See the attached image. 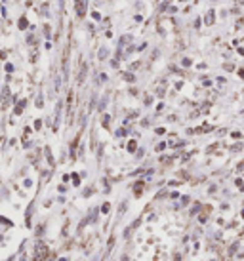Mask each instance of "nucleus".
Masks as SVG:
<instances>
[{"instance_id":"obj_1","label":"nucleus","mask_w":244,"mask_h":261,"mask_svg":"<svg viewBox=\"0 0 244 261\" xmlns=\"http://www.w3.org/2000/svg\"><path fill=\"white\" fill-rule=\"evenodd\" d=\"M46 255H48V246H44L42 242H38L36 248H34V261H44Z\"/></svg>"},{"instance_id":"obj_2","label":"nucleus","mask_w":244,"mask_h":261,"mask_svg":"<svg viewBox=\"0 0 244 261\" xmlns=\"http://www.w3.org/2000/svg\"><path fill=\"white\" fill-rule=\"evenodd\" d=\"M77 2V13H78V17H84V13H86V6H88V0H75Z\"/></svg>"},{"instance_id":"obj_3","label":"nucleus","mask_w":244,"mask_h":261,"mask_svg":"<svg viewBox=\"0 0 244 261\" xmlns=\"http://www.w3.org/2000/svg\"><path fill=\"white\" fill-rule=\"evenodd\" d=\"M86 73H88V67H86V65H82V69H80V75H78V82H80V84L84 82V78H86Z\"/></svg>"},{"instance_id":"obj_4","label":"nucleus","mask_w":244,"mask_h":261,"mask_svg":"<svg viewBox=\"0 0 244 261\" xmlns=\"http://www.w3.org/2000/svg\"><path fill=\"white\" fill-rule=\"evenodd\" d=\"M23 107H25V101H19V103H17V107H15V114H21Z\"/></svg>"},{"instance_id":"obj_5","label":"nucleus","mask_w":244,"mask_h":261,"mask_svg":"<svg viewBox=\"0 0 244 261\" xmlns=\"http://www.w3.org/2000/svg\"><path fill=\"white\" fill-rule=\"evenodd\" d=\"M134 191H135V195L139 196V195H141V191H143V183H137V185H135V189H134Z\"/></svg>"},{"instance_id":"obj_6","label":"nucleus","mask_w":244,"mask_h":261,"mask_svg":"<svg viewBox=\"0 0 244 261\" xmlns=\"http://www.w3.org/2000/svg\"><path fill=\"white\" fill-rule=\"evenodd\" d=\"M212 21H214V12H208V15H206V23H208V25H212Z\"/></svg>"},{"instance_id":"obj_7","label":"nucleus","mask_w":244,"mask_h":261,"mask_svg":"<svg viewBox=\"0 0 244 261\" xmlns=\"http://www.w3.org/2000/svg\"><path fill=\"white\" fill-rule=\"evenodd\" d=\"M25 27H27V19L21 17V19H19V29H25Z\"/></svg>"},{"instance_id":"obj_8","label":"nucleus","mask_w":244,"mask_h":261,"mask_svg":"<svg viewBox=\"0 0 244 261\" xmlns=\"http://www.w3.org/2000/svg\"><path fill=\"white\" fill-rule=\"evenodd\" d=\"M109 122H111V118H109V114H105V116H103V126L107 128V126H109Z\"/></svg>"},{"instance_id":"obj_9","label":"nucleus","mask_w":244,"mask_h":261,"mask_svg":"<svg viewBox=\"0 0 244 261\" xmlns=\"http://www.w3.org/2000/svg\"><path fill=\"white\" fill-rule=\"evenodd\" d=\"M124 78H126L128 82H134V75H132V73H126V75H124Z\"/></svg>"},{"instance_id":"obj_10","label":"nucleus","mask_w":244,"mask_h":261,"mask_svg":"<svg viewBox=\"0 0 244 261\" xmlns=\"http://www.w3.org/2000/svg\"><path fill=\"white\" fill-rule=\"evenodd\" d=\"M105 55H107V50H105V48H101V52H99V57H101V59H105Z\"/></svg>"},{"instance_id":"obj_11","label":"nucleus","mask_w":244,"mask_h":261,"mask_svg":"<svg viewBox=\"0 0 244 261\" xmlns=\"http://www.w3.org/2000/svg\"><path fill=\"white\" fill-rule=\"evenodd\" d=\"M128 149H130V151H135V141H132V143L128 145Z\"/></svg>"},{"instance_id":"obj_12","label":"nucleus","mask_w":244,"mask_h":261,"mask_svg":"<svg viewBox=\"0 0 244 261\" xmlns=\"http://www.w3.org/2000/svg\"><path fill=\"white\" fill-rule=\"evenodd\" d=\"M109 208H111L109 204H103V208H101V211H105V213H107V211H109Z\"/></svg>"},{"instance_id":"obj_13","label":"nucleus","mask_w":244,"mask_h":261,"mask_svg":"<svg viewBox=\"0 0 244 261\" xmlns=\"http://www.w3.org/2000/svg\"><path fill=\"white\" fill-rule=\"evenodd\" d=\"M72 181H75V185H78V183H80V179H78V175H72Z\"/></svg>"},{"instance_id":"obj_14","label":"nucleus","mask_w":244,"mask_h":261,"mask_svg":"<svg viewBox=\"0 0 244 261\" xmlns=\"http://www.w3.org/2000/svg\"><path fill=\"white\" fill-rule=\"evenodd\" d=\"M13 259H15V257H10V259H8V261H13Z\"/></svg>"}]
</instances>
